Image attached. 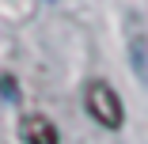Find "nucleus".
<instances>
[{
    "instance_id": "4",
    "label": "nucleus",
    "mask_w": 148,
    "mask_h": 144,
    "mask_svg": "<svg viewBox=\"0 0 148 144\" xmlns=\"http://www.w3.org/2000/svg\"><path fill=\"white\" fill-rule=\"evenodd\" d=\"M0 95H4L8 102L19 99V87H15V76H0Z\"/></svg>"
},
{
    "instance_id": "3",
    "label": "nucleus",
    "mask_w": 148,
    "mask_h": 144,
    "mask_svg": "<svg viewBox=\"0 0 148 144\" xmlns=\"http://www.w3.org/2000/svg\"><path fill=\"white\" fill-rule=\"evenodd\" d=\"M129 57H133V68H137V76H140V80H148V42H144V34L137 31V27H133Z\"/></svg>"
},
{
    "instance_id": "1",
    "label": "nucleus",
    "mask_w": 148,
    "mask_h": 144,
    "mask_svg": "<svg viewBox=\"0 0 148 144\" xmlns=\"http://www.w3.org/2000/svg\"><path fill=\"white\" fill-rule=\"evenodd\" d=\"M84 110L91 114L103 129H110V133L125 125V106H122L118 91L110 87L106 80H91V83L84 87Z\"/></svg>"
},
{
    "instance_id": "2",
    "label": "nucleus",
    "mask_w": 148,
    "mask_h": 144,
    "mask_svg": "<svg viewBox=\"0 0 148 144\" xmlns=\"http://www.w3.org/2000/svg\"><path fill=\"white\" fill-rule=\"evenodd\" d=\"M19 140L23 144H57V125L46 114H23L19 118Z\"/></svg>"
}]
</instances>
